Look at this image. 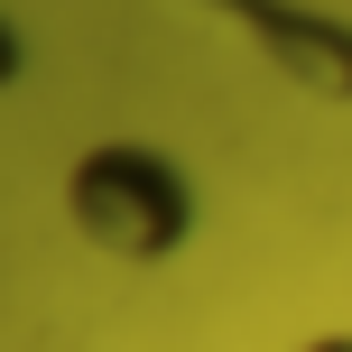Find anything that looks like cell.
I'll return each instance as SVG.
<instances>
[{
    "instance_id": "1",
    "label": "cell",
    "mask_w": 352,
    "mask_h": 352,
    "mask_svg": "<svg viewBox=\"0 0 352 352\" xmlns=\"http://www.w3.org/2000/svg\"><path fill=\"white\" fill-rule=\"evenodd\" d=\"M65 213L111 260H167L195 232V186H186V167H176L167 148L102 140V148H84V158L65 167Z\"/></svg>"
},
{
    "instance_id": "2",
    "label": "cell",
    "mask_w": 352,
    "mask_h": 352,
    "mask_svg": "<svg viewBox=\"0 0 352 352\" xmlns=\"http://www.w3.org/2000/svg\"><path fill=\"white\" fill-rule=\"evenodd\" d=\"M0 84H19V37H10V19H0Z\"/></svg>"
},
{
    "instance_id": "3",
    "label": "cell",
    "mask_w": 352,
    "mask_h": 352,
    "mask_svg": "<svg viewBox=\"0 0 352 352\" xmlns=\"http://www.w3.org/2000/svg\"><path fill=\"white\" fill-rule=\"evenodd\" d=\"M306 352H352V334H316V343H306Z\"/></svg>"
}]
</instances>
